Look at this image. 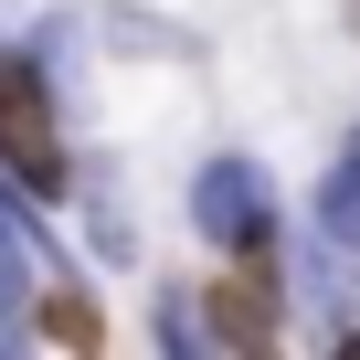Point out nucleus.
<instances>
[{"label": "nucleus", "mask_w": 360, "mask_h": 360, "mask_svg": "<svg viewBox=\"0 0 360 360\" xmlns=\"http://www.w3.org/2000/svg\"><path fill=\"white\" fill-rule=\"evenodd\" d=\"M212 339L265 349V339H276V286H265V276H223V286H212Z\"/></svg>", "instance_id": "obj_3"}, {"label": "nucleus", "mask_w": 360, "mask_h": 360, "mask_svg": "<svg viewBox=\"0 0 360 360\" xmlns=\"http://www.w3.org/2000/svg\"><path fill=\"white\" fill-rule=\"evenodd\" d=\"M159 339H169V349H202V318H191V307L169 297V307H159Z\"/></svg>", "instance_id": "obj_7"}, {"label": "nucleus", "mask_w": 360, "mask_h": 360, "mask_svg": "<svg viewBox=\"0 0 360 360\" xmlns=\"http://www.w3.org/2000/svg\"><path fill=\"white\" fill-rule=\"evenodd\" d=\"M191 223H202L223 255H265V244H276V180H265L255 159H212V169L191 180Z\"/></svg>", "instance_id": "obj_1"}, {"label": "nucleus", "mask_w": 360, "mask_h": 360, "mask_svg": "<svg viewBox=\"0 0 360 360\" xmlns=\"http://www.w3.org/2000/svg\"><path fill=\"white\" fill-rule=\"evenodd\" d=\"M349 22H360V0H349Z\"/></svg>", "instance_id": "obj_8"}, {"label": "nucleus", "mask_w": 360, "mask_h": 360, "mask_svg": "<svg viewBox=\"0 0 360 360\" xmlns=\"http://www.w3.org/2000/svg\"><path fill=\"white\" fill-rule=\"evenodd\" d=\"M22 244H43V223L0 191V339H22V297H32V265H22Z\"/></svg>", "instance_id": "obj_4"}, {"label": "nucleus", "mask_w": 360, "mask_h": 360, "mask_svg": "<svg viewBox=\"0 0 360 360\" xmlns=\"http://www.w3.org/2000/svg\"><path fill=\"white\" fill-rule=\"evenodd\" d=\"M318 233L360 255V148H349V159H339V169L318 180Z\"/></svg>", "instance_id": "obj_5"}, {"label": "nucleus", "mask_w": 360, "mask_h": 360, "mask_svg": "<svg viewBox=\"0 0 360 360\" xmlns=\"http://www.w3.org/2000/svg\"><path fill=\"white\" fill-rule=\"evenodd\" d=\"M0 159H11L32 191H64V138H53L43 53H32V64H0Z\"/></svg>", "instance_id": "obj_2"}, {"label": "nucleus", "mask_w": 360, "mask_h": 360, "mask_svg": "<svg viewBox=\"0 0 360 360\" xmlns=\"http://www.w3.org/2000/svg\"><path fill=\"white\" fill-rule=\"evenodd\" d=\"M349 349H360V328H349Z\"/></svg>", "instance_id": "obj_9"}, {"label": "nucleus", "mask_w": 360, "mask_h": 360, "mask_svg": "<svg viewBox=\"0 0 360 360\" xmlns=\"http://www.w3.org/2000/svg\"><path fill=\"white\" fill-rule=\"evenodd\" d=\"M43 318H53V339H75V349L96 339V307H85V297H64V286H53V307H43Z\"/></svg>", "instance_id": "obj_6"}]
</instances>
